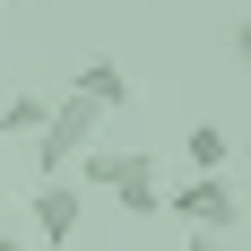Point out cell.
<instances>
[{
  "instance_id": "cell-10",
  "label": "cell",
  "mask_w": 251,
  "mask_h": 251,
  "mask_svg": "<svg viewBox=\"0 0 251 251\" xmlns=\"http://www.w3.org/2000/svg\"><path fill=\"white\" fill-rule=\"evenodd\" d=\"M0 9H26V0H0Z\"/></svg>"
},
{
  "instance_id": "cell-3",
  "label": "cell",
  "mask_w": 251,
  "mask_h": 251,
  "mask_svg": "<svg viewBox=\"0 0 251 251\" xmlns=\"http://www.w3.org/2000/svg\"><path fill=\"white\" fill-rule=\"evenodd\" d=\"M165 208H174L191 234H234V243H243V191H234L226 174H191L182 191H165Z\"/></svg>"
},
{
  "instance_id": "cell-7",
  "label": "cell",
  "mask_w": 251,
  "mask_h": 251,
  "mask_svg": "<svg viewBox=\"0 0 251 251\" xmlns=\"http://www.w3.org/2000/svg\"><path fill=\"white\" fill-rule=\"evenodd\" d=\"M44 113H52V96H35V87H18V96L0 104V139H35V130H44Z\"/></svg>"
},
{
  "instance_id": "cell-2",
  "label": "cell",
  "mask_w": 251,
  "mask_h": 251,
  "mask_svg": "<svg viewBox=\"0 0 251 251\" xmlns=\"http://www.w3.org/2000/svg\"><path fill=\"white\" fill-rule=\"evenodd\" d=\"M96 122H104V113H96L87 96H52L44 130H35V174H44V182H61V174L78 165V156L96 148Z\"/></svg>"
},
{
  "instance_id": "cell-5",
  "label": "cell",
  "mask_w": 251,
  "mask_h": 251,
  "mask_svg": "<svg viewBox=\"0 0 251 251\" xmlns=\"http://www.w3.org/2000/svg\"><path fill=\"white\" fill-rule=\"evenodd\" d=\"M70 96H87L96 113H122V104H130V78H122V61L87 52V61H78V78H70Z\"/></svg>"
},
{
  "instance_id": "cell-6",
  "label": "cell",
  "mask_w": 251,
  "mask_h": 251,
  "mask_svg": "<svg viewBox=\"0 0 251 251\" xmlns=\"http://www.w3.org/2000/svg\"><path fill=\"white\" fill-rule=\"evenodd\" d=\"M182 156H191L200 174H226V165H234V130L226 122H191V130H182Z\"/></svg>"
},
{
  "instance_id": "cell-1",
  "label": "cell",
  "mask_w": 251,
  "mask_h": 251,
  "mask_svg": "<svg viewBox=\"0 0 251 251\" xmlns=\"http://www.w3.org/2000/svg\"><path fill=\"white\" fill-rule=\"evenodd\" d=\"M70 174H78V191H113L130 217H156V208H165V182H156L148 148H87Z\"/></svg>"
},
{
  "instance_id": "cell-8",
  "label": "cell",
  "mask_w": 251,
  "mask_h": 251,
  "mask_svg": "<svg viewBox=\"0 0 251 251\" xmlns=\"http://www.w3.org/2000/svg\"><path fill=\"white\" fill-rule=\"evenodd\" d=\"M182 251H234V234H191Z\"/></svg>"
},
{
  "instance_id": "cell-9",
  "label": "cell",
  "mask_w": 251,
  "mask_h": 251,
  "mask_svg": "<svg viewBox=\"0 0 251 251\" xmlns=\"http://www.w3.org/2000/svg\"><path fill=\"white\" fill-rule=\"evenodd\" d=\"M0 251H26V243H18V234H9V226H0Z\"/></svg>"
},
{
  "instance_id": "cell-4",
  "label": "cell",
  "mask_w": 251,
  "mask_h": 251,
  "mask_svg": "<svg viewBox=\"0 0 251 251\" xmlns=\"http://www.w3.org/2000/svg\"><path fill=\"white\" fill-rule=\"evenodd\" d=\"M26 217H35V234H44L52 251H61L78 234V217H87V191H78L70 174H61V182H35V191H26Z\"/></svg>"
}]
</instances>
